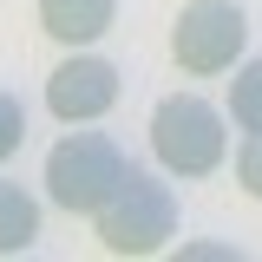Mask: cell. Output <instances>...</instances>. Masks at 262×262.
<instances>
[{
  "instance_id": "1",
  "label": "cell",
  "mask_w": 262,
  "mask_h": 262,
  "mask_svg": "<svg viewBox=\"0 0 262 262\" xmlns=\"http://www.w3.org/2000/svg\"><path fill=\"white\" fill-rule=\"evenodd\" d=\"M125 177H131V158L105 131H66L59 144L46 151V196L59 203L66 216H98L118 196Z\"/></svg>"
},
{
  "instance_id": "2",
  "label": "cell",
  "mask_w": 262,
  "mask_h": 262,
  "mask_svg": "<svg viewBox=\"0 0 262 262\" xmlns=\"http://www.w3.org/2000/svg\"><path fill=\"white\" fill-rule=\"evenodd\" d=\"M151 151L170 177H210L229 158V112H216L196 92H170L151 112Z\"/></svg>"
},
{
  "instance_id": "3",
  "label": "cell",
  "mask_w": 262,
  "mask_h": 262,
  "mask_svg": "<svg viewBox=\"0 0 262 262\" xmlns=\"http://www.w3.org/2000/svg\"><path fill=\"white\" fill-rule=\"evenodd\" d=\"M92 236L112 256H158V249H170V236H177V190L131 164L118 196L92 216Z\"/></svg>"
},
{
  "instance_id": "4",
  "label": "cell",
  "mask_w": 262,
  "mask_h": 262,
  "mask_svg": "<svg viewBox=\"0 0 262 262\" xmlns=\"http://www.w3.org/2000/svg\"><path fill=\"white\" fill-rule=\"evenodd\" d=\"M249 46V13L236 0H190L170 27V59L184 66L190 79H216L243 59Z\"/></svg>"
},
{
  "instance_id": "5",
  "label": "cell",
  "mask_w": 262,
  "mask_h": 262,
  "mask_svg": "<svg viewBox=\"0 0 262 262\" xmlns=\"http://www.w3.org/2000/svg\"><path fill=\"white\" fill-rule=\"evenodd\" d=\"M118 105V66L98 59L92 46H72L59 66H53V79H46V112L59 118V125H92Z\"/></svg>"
},
{
  "instance_id": "6",
  "label": "cell",
  "mask_w": 262,
  "mask_h": 262,
  "mask_svg": "<svg viewBox=\"0 0 262 262\" xmlns=\"http://www.w3.org/2000/svg\"><path fill=\"white\" fill-rule=\"evenodd\" d=\"M112 20H118V0H39V27L66 53L72 46H98L112 33Z\"/></svg>"
},
{
  "instance_id": "7",
  "label": "cell",
  "mask_w": 262,
  "mask_h": 262,
  "mask_svg": "<svg viewBox=\"0 0 262 262\" xmlns=\"http://www.w3.org/2000/svg\"><path fill=\"white\" fill-rule=\"evenodd\" d=\"M39 236V203L27 196V184L0 177V256H27Z\"/></svg>"
},
{
  "instance_id": "8",
  "label": "cell",
  "mask_w": 262,
  "mask_h": 262,
  "mask_svg": "<svg viewBox=\"0 0 262 262\" xmlns=\"http://www.w3.org/2000/svg\"><path fill=\"white\" fill-rule=\"evenodd\" d=\"M229 118H236V131H262V59H236V79H229Z\"/></svg>"
},
{
  "instance_id": "9",
  "label": "cell",
  "mask_w": 262,
  "mask_h": 262,
  "mask_svg": "<svg viewBox=\"0 0 262 262\" xmlns=\"http://www.w3.org/2000/svg\"><path fill=\"white\" fill-rule=\"evenodd\" d=\"M236 184L262 203V131H249V138L236 144Z\"/></svg>"
},
{
  "instance_id": "10",
  "label": "cell",
  "mask_w": 262,
  "mask_h": 262,
  "mask_svg": "<svg viewBox=\"0 0 262 262\" xmlns=\"http://www.w3.org/2000/svg\"><path fill=\"white\" fill-rule=\"evenodd\" d=\"M20 138H27V112H20V98L0 85V164L20 151Z\"/></svg>"
},
{
  "instance_id": "11",
  "label": "cell",
  "mask_w": 262,
  "mask_h": 262,
  "mask_svg": "<svg viewBox=\"0 0 262 262\" xmlns=\"http://www.w3.org/2000/svg\"><path fill=\"white\" fill-rule=\"evenodd\" d=\"M184 256L190 262H229L236 249H229V243H184Z\"/></svg>"
}]
</instances>
